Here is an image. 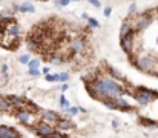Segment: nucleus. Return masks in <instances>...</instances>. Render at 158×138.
<instances>
[{
  "label": "nucleus",
  "mask_w": 158,
  "mask_h": 138,
  "mask_svg": "<svg viewBox=\"0 0 158 138\" xmlns=\"http://www.w3.org/2000/svg\"><path fill=\"white\" fill-rule=\"evenodd\" d=\"M86 86L95 98H98L101 101L109 98H117L125 94L123 88L111 78H97L92 83H86Z\"/></svg>",
  "instance_id": "nucleus-1"
},
{
  "label": "nucleus",
  "mask_w": 158,
  "mask_h": 138,
  "mask_svg": "<svg viewBox=\"0 0 158 138\" xmlns=\"http://www.w3.org/2000/svg\"><path fill=\"white\" fill-rule=\"evenodd\" d=\"M135 98L140 104H149L154 98H158V92H154L152 89L140 88V91L135 94Z\"/></svg>",
  "instance_id": "nucleus-2"
},
{
  "label": "nucleus",
  "mask_w": 158,
  "mask_h": 138,
  "mask_svg": "<svg viewBox=\"0 0 158 138\" xmlns=\"http://www.w3.org/2000/svg\"><path fill=\"white\" fill-rule=\"evenodd\" d=\"M34 132H36L39 137L42 138H49L52 134H54V127H52L51 124H46V123H42V124H37L34 126Z\"/></svg>",
  "instance_id": "nucleus-3"
},
{
  "label": "nucleus",
  "mask_w": 158,
  "mask_h": 138,
  "mask_svg": "<svg viewBox=\"0 0 158 138\" xmlns=\"http://www.w3.org/2000/svg\"><path fill=\"white\" fill-rule=\"evenodd\" d=\"M152 23V17H151V12H144L141 14L138 18H137V23H135V28H137V31H143L146 29V28Z\"/></svg>",
  "instance_id": "nucleus-4"
},
{
  "label": "nucleus",
  "mask_w": 158,
  "mask_h": 138,
  "mask_svg": "<svg viewBox=\"0 0 158 138\" xmlns=\"http://www.w3.org/2000/svg\"><path fill=\"white\" fill-rule=\"evenodd\" d=\"M15 117L22 124H29L31 120L34 118V115L29 112V110H26L25 107H20L19 110H15Z\"/></svg>",
  "instance_id": "nucleus-5"
},
{
  "label": "nucleus",
  "mask_w": 158,
  "mask_h": 138,
  "mask_svg": "<svg viewBox=\"0 0 158 138\" xmlns=\"http://www.w3.org/2000/svg\"><path fill=\"white\" fill-rule=\"evenodd\" d=\"M135 64H137L138 69H141V71H144V72H151L152 68H154V60H152L151 57H141Z\"/></svg>",
  "instance_id": "nucleus-6"
},
{
  "label": "nucleus",
  "mask_w": 158,
  "mask_h": 138,
  "mask_svg": "<svg viewBox=\"0 0 158 138\" xmlns=\"http://www.w3.org/2000/svg\"><path fill=\"white\" fill-rule=\"evenodd\" d=\"M0 138H22V135L9 126H0Z\"/></svg>",
  "instance_id": "nucleus-7"
},
{
  "label": "nucleus",
  "mask_w": 158,
  "mask_h": 138,
  "mask_svg": "<svg viewBox=\"0 0 158 138\" xmlns=\"http://www.w3.org/2000/svg\"><path fill=\"white\" fill-rule=\"evenodd\" d=\"M121 48H123V51L127 52V54L132 52V49H134V35L132 34H129V35H126V37H123V39H121Z\"/></svg>",
  "instance_id": "nucleus-8"
},
{
  "label": "nucleus",
  "mask_w": 158,
  "mask_h": 138,
  "mask_svg": "<svg viewBox=\"0 0 158 138\" xmlns=\"http://www.w3.org/2000/svg\"><path fill=\"white\" fill-rule=\"evenodd\" d=\"M71 51L72 52H75V54H83V51H84V40L83 39H74L72 42H71Z\"/></svg>",
  "instance_id": "nucleus-9"
},
{
  "label": "nucleus",
  "mask_w": 158,
  "mask_h": 138,
  "mask_svg": "<svg viewBox=\"0 0 158 138\" xmlns=\"http://www.w3.org/2000/svg\"><path fill=\"white\" fill-rule=\"evenodd\" d=\"M58 114L55 112H52V110H45L43 112V123H46V124H55L57 123V120H58Z\"/></svg>",
  "instance_id": "nucleus-10"
},
{
  "label": "nucleus",
  "mask_w": 158,
  "mask_h": 138,
  "mask_svg": "<svg viewBox=\"0 0 158 138\" xmlns=\"http://www.w3.org/2000/svg\"><path fill=\"white\" fill-rule=\"evenodd\" d=\"M5 32H6L8 35H9V37H12V39H17V37L20 35V28L17 26L14 22H11V23H8V25H6Z\"/></svg>",
  "instance_id": "nucleus-11"
},
{
  "label": "nucleus",
  "mask_w": 158,
  "mask_h": 138,
  "mask_svg": "<svg viewBox=\"0 0 158 138\" xmlns=\"http://www.w3.org/2000/svg\"><path fill=\"white\" fill-rule=\"evenodd\" d=\"M55 126L60 129V131H68V129L72 127V123L69 121L68 118H58L57 123H55Z\"/></svg>",
  "instance_id": "nucleus-12"
},
{
  "label": "nucleus",
  "mask_w": 158,
  "mask_h": 138,
  "mask_svg": "<svg viewBox=\"0 0 158 138\" xmlns=\"http://www.w3.org/2000/svg\"><path fill=\"white\" fill-rule=\"evenodd\" d=\"M5 98L8 100V103H9L12 107H22L23 106V100L19 98V97H15V95H8Z\"/></svg>",
  "instance_id": "nucleus-13"
},
{
  "label": "nucleus",
  "mask_w": 158,
  "mask_h": 138,
  "mask_svg": "<svg viewBox=\"0 0 158 138\" xmlns=\"http://www.w3.org/2000/svg\"><path fill=\"white\" fill-rule=\"evenodd\" d=\"M129 34H132V29H130L129 23H127V22H125V23H123V26H121V31H120V37L123 39V37H126V35H129Z\"/></svg>",
  "instance_id": "nucleus-14"
},
{
  "label": "nucleus",
  "mask_w": 158,
  "mask_h": 138,
  "mask_svg": "<svg viewBox=\"0 0 158 138\" xmlns=\"http://www.w3.org/2000/svg\"><path fill=\"white\" fill-rule=\"evenodd\" d=\"M0 110L2 112H8V110H12V106L8 103L6 98H0Z\"/></svg>",
  "instance_id": "nucleus-15"
},
{
  "label": "nucleus",
  "mask_w": 158,
  "mask_h": 138,
  "mask_svg": "<svg viewBox=\"0 0 158 138\" xmlns=\"http://www.w3.org/2000/svg\"><path fill=\"white\" fill-rule=\"evenodd\" d=\"M19 11L20 12H34V6L31 3H25V5L19 6Z\"/></svg>",
  "instance_id": "nucleus-16"
},
{
  "label": "nucleus",
  "mask_w": 158,
  "mask_h": 138,
  "mask_svg": "<svg viewBox=\"0 0 158 138\" xmlns=\"http://www.w3.org/2000/svg\"><path fill=\"white\" fill-rule=\"evenodd\" d=\"M140 121H141L144 126H147V127H155V126H158L157 121H152V120H147V118H141Z\"/></svg>",
  "instance_id": "nucleus-17"
},
{
  "label": "nucleus",
  "mask_w": 158,
  "mask_h": 138,
  "mask_svg": "<svg viewBox=\"0 0 158 138\" xmlns=\"http://www.w3.org/2000/svg\"><path fill=\"white\" fill-rule=\"evenodd\" d=\"M49 61H51L52 64H60L61 61H63V58H61L60 55L57 54V55H52V57H49Z\"/></svg>",
  "instance_id": "nucleus-18"
},
{
  "label": "nucleus",
  "mask_w": 158,
  "mask_h": 138,
  "mask_svg": "<svg viewBox=\"0 0 158 138\" xmlns=\"http://www.w3.org/2000/svg\"><path fill=\"white\" fill-rule=\"evenodd\" d=\"M60 104H61V107H63V109H66V110H68L69 107H71V103H69V101H68V100H66L63 95L60 97Z\"/></svg>",
  "instance_id": "nucleus-19"
},
{
  "label": "nucleus",
  "mask_w": 158,
  "mask_h": 138,
  "mask_svg": "<svg viewBox=\"0 0 158 138\" xmlns=\"http://www.w3.org/2000/svg\"><path fill=\"white\" fill-rule=\"evenodd\" d=\"M29 69H39V66H40V60H37V58H34V60H29Z\"/></svg>",
  "instance_id": "nucleus-20"
},
{
  "label": "nucleus",
  "mask_w": 158,
  "mask_h": 138,
  "mask_svg": "<svg viewBox=\"0 0 158 138\" xmlns=\"http://www.w3.org/2000/svg\"><path fill=\"white\" fill-rule=\"evenodd\" d=\"M46 81H57L58 80V74H46Z\"/></svg>",
  "instance_id": "nucleus-21"
},
{
  "label": "nucleus",
  "mask_w": 158,
  "mask_h": 138,
  "mask_svg": "<svg viewBox=\"0 0 158 138\" xmlns=\"http://www.w3.org/2000/svg\"><path fill=\"white\" fill-rule=\"evenodd\" d=\"M58 80H60V81H68V80H69V74H68V72L58 74Z\"/></svg>",
  "instance_id": "nucleus-22"
},
{
  "label": "nucleus",
  "mask_w": 158,
  "mask_h": 138,
  "mask_svg": "<svg viewBox=\"0 0 158 138\" xmlns=\"http://www.w3.org/2000/svg\"><path fill=\"white\" fill-rule=\"evenodd\" d=\"M109 72H111V74H112V75H114V77H115V78H121V77H123V75H121V74H120L118 71H115V69H112V68H109Z\"/></svg>",
  "instance_id": "nucleus-23"
},
{
  "label": "nucleus",
  "mask_w": 158,
  "mask_h": 138,
  "mask_svg": "<svg viewBox=\"0 0 158 138\" xmlns=\"http://www.w3.org/2000/svg\"><path fill=\"white\" fill-rule=\"evenodd\" d=\"M49 138H68V137H66L65 134H61V132H54Z\"/></svg>",
  "instance_id": "nucleus-24"
},
{
  "label": "nucleus",
  "mask_w": 158,
  "mask_h": 138,
  "mask_svg": "<svg viewBox=\"0 0 158 138\" xmlns=\"http://www.w3.org/2000/svg\"><path fill=\"white\" fill-rule=\"evenodd\" d=\"M87 22H89V26H92V28H98V22H97V20H94V18H87Z\"/></svg>",
  "instance_id": "nucleus-25"
},
{
  "label": "nucleus",
  "mask_w": 158,
  "mask_h": 138,
  "mask_svg": "<svg viewBox=\"0 0 158 138\" xmlns=\"http://www.w3.org/2000/svg\"><path fill=\"white\" fill-rule=\"evenodd\" d=\"M89 2H91V5H92V6H95V8H100V6H101L100 0H89Z\"/></svg>",
  "instance_id": "nucleus-26"
},
{
  "label": "nucleus",
  "mask_w": 158,
  "mask_h": 138,
  "mask_svg": "<svg viewBox=\"0 0 158 138\" xmlns=\"http://www.w3.org/2000/svg\"><path fill=\"white\" fill-rule=\"evenodd\" d=\"M20 63H29V55H22V57H20Z\"/></svg>",
  "instance_id": "nucleus-27"
},
{
  "label": "nucleus",
  "mask_w": 158,
  "mask_h": 138,
  "mask_svg": "<svg viewBox=\"0 0 158 138\" xmlns=\"http://www.w3.org/2000/svg\"><path fill=\"white\" fill-rule=\"evenodd\" d=\"M68 110H69V114H71V115H77V112H78L77 107H69Z\"/></svg>",
  "instance_id": "nucleus-28"
},
{
  "label": "nucleus",
  "mask_w": 158,
  "mask_h": 138,
  "mask_svg": "<svg viewBox=\"0 0 158 138\" xmlns=\"http://www.w3.org/2000/svg\"><path fill=\"white\" fill-rule=\"evenodd\" d=\"M69 2L68 0H57V5H60V6H66Z\"/></svg>",
  "instance_id": "nucleus-29"
},
{
  "label": "nucleus",
  "mask_w": 158,
  "mask_h": 138,
  "mask_svg": "<svg viewBox=\"0 0 158 138\" xmlns=\"http://www.w3.org/2000/svg\"><path fill=\"white\" fill-rule=\"evenodd\" d=\"M29 74H31V75H34V77H37L39 75V69H29Z\"/></svg>",
  "instance_id": "nucleus-30"
},
{
  "label": "nucleus",
  "mask_w": 158,
  "mask_h": 138,
  "mask_svg": "<svg viewBox=\"0 0 158 138\" xmlns=\"http://www.w3.org/2000/svg\"><path fill=\"white\" fill-rule=\"evenodd\" d=\"M137 11V6L135 5H130V8H129V14H134Z\"/></svg>",
  "instance_id": "nucleus-31"
},
{
  "label": "nucleus",
  "mask_w": 158,
  "mask_h": 138,
  "mask_svg": "<svg viewBox=\"0 0 158 138\" xmlns=\"http://www.w3.org/2000/svg\"><path fill=\"white\" fill-rule=\"evenodd\" d=\"M111 12H112V9H111V8H106V9H104V17H109Z\"/></svg>",
  "instance_id": "nucleus-32"
},
{
  "label": "nucleus",
  "mask_w": 158,
  "mask_h": 138,
  "mask_svg": "<svg viewBox=\"0 0 158 138\" xmlns=\"http://www.w3.org/2000/svg\"><path fill=\"white\" fill-rule=\"evenodd\" d=\"M2 72L6 75V72H8V66H6V64H2Z\"/></svg>",
  "instance_id": "nucleus-33"
},
{
  "label": "nucleus",
  "mask_w": 158,
  "mask_h": 138,
  "mask_svg": "<svg viewBox=\"0 0 158 138\" xmlns=\"http://www.w3.org/2000/svg\"><path fill=\"white\" fill-rule=\"evenodd\" d=\"M112 126H114V127H115V129H118V123L115 121V120H114V121H112Z\"/></svg>",
  "instance_id": "nucleus-34"
},
{
  "label": "nucleus",
  "mask_w": 158,
  "mask_h": 138,
  "mask_svg": "<svg viewBox=\"0 0 158 138\" xmlns=\"http://www.w3.org/2000/svg\"><path fill=\"white\" fill-rule=\"evenodd\" d=\"M43 74H49V68H43Z\"/></svg>",
  "instance_id": "nucleus-35"
},
{
  "label": "nucleus",
  "mask_w": 158,
  "mask_h": 138,
  "mask_svg": "<svg viewBox=\"0 0 158 138\" xmlns=\"http://www.w3.org/2000/svg\"><path fill=\"white\" fill-rule=\"evenodd\" d=\"M68 2H78V0H68Z\"/></svg>",
  "instance_id": "nucleus-36"
}]
</instances>
